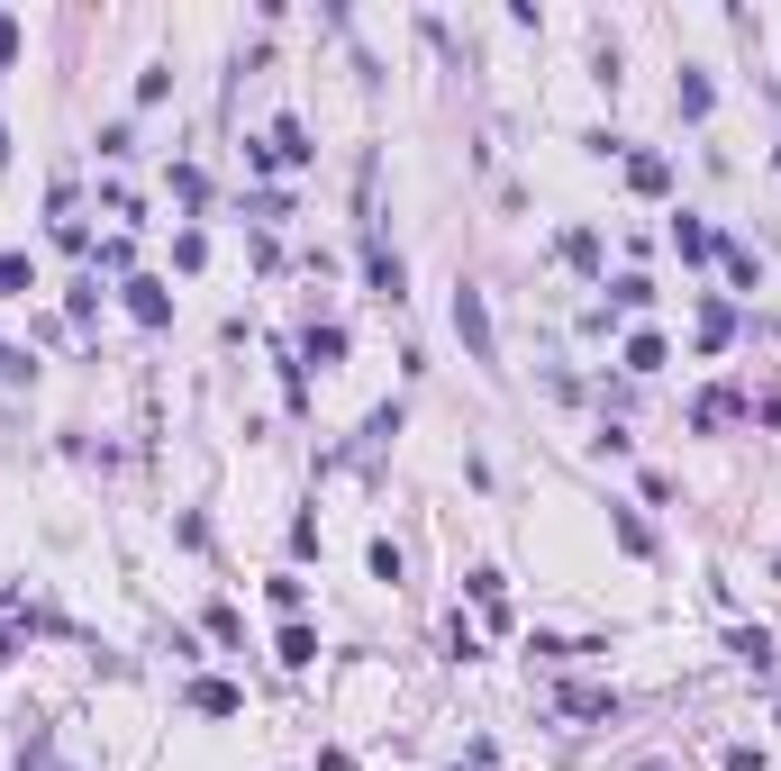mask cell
<instances>
[{
    "label": "cell",
    "instance_id": "6da1fadb",
    "mask_svg": "<svg viewBox=\"0 0 781 771\" xmlns=\"http://www.w3.org/2000/svg\"><path fill=\"white\" fill-rule=\"evenodd\" d=\"M455 337L473 345V364H491V308H482V291H455Z\"/></svg>",
    "mask_w": 781,
    "mask_h": 771
},
{
    "label": "cell",
    "instance_id": "7a4b0ae2",
    "mask_svg": "<svg viewBox=\"0 0 781 771\" xmlns=\"http://www.w3.org/2000/svg\"><path fill=\"white\" fill-rule=\"evenodd\" d=\"M10 46H18V28H10V18H0V64H10Z\"/></svg>",
    "mask_w": 781,
    "mask_h": 771
}]
</instances>
